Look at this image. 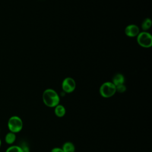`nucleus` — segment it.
<instances>
[{
    "label": "nucleus",
    "instance_id": "nucleus-1",
    "mask_svg": "<svg viewBox=\"0 0 152 152\" xmlns=\"http://www.w3.org/2000/svg\"><path fill=\"white\" fill-rule=\"evenodd\" d=\"M42 100L44 104L49 107H55L60 102L59 94L52 88H47L43 91Z\"/></svg>",
    "mask_w": 152,
    "mask_h": 152
},
{
    "label": "nucleus",
    "instance_id": "nucleus-2",
    "mask_svg": "<svg viewBox=\"0 0 152 152\" xmlns=\"http://www.w3.org/2000/svg\"><path fill=\"white\" fill-rule=\"evenodd\" d=\"M7 127L10 132L15 134L20 132L23 127V122L20 117L14 115L11 116L7 122Z\"/></svg>",
    "mask_w": 152,
    "mask_h": 152
},
{
    "label": "nucleus",
    "instance_id": "nucleus-3",
    "mask_svg": "<svg viewBox=\"0 0 152 152\" xmlns=\"http://www.w3.org/2000/svg\"><path fill=\"white\" fill-rule=\"evenodd\" d=\"M99 93L104 98L111 97L116 93V86L111 81L104 82L100 87Z\"/></svg>",
    "mask_w": 152,
    "mask_h": 152
},
{
    "label": "nucleus",
    "instance_id": "nucleus-4",
    "mask_svg": "<svg viewBox=\"0 0 152 152\" xmlns=\"http://www.w3.org/2000/svg\"><path fill=\"white\" fill-rule=\"evenodd\" d=\"M137 42L138 44L142 48H150L152 46L151 34L147 31H142L140 32L137 36Z\"/></svg>",
    "mask_w": 152,
    "mask_h": 152
},
{
    "label": "nucleus",
    "instance_id": "nucleus-5",
    "mask_svg": "<svg viewBox=\"0 0 152 152\" xmlns=\"http://www.w3.org/2000/svg\"><path fill=\"white\" fill-rule=\"evenodd\" d=\"M76 88V83L72 77L65 78L62 83V88L64 92L66 93H71L73 92Z\"/></svg>",
    "mask_w": 152,
    "mask_h": 152
},
{
    "label": "nucleus",
    "instance_id": "nucleus-6",
    "mask_svg": "<svg viewBox=\"0 0 152 152\" xmlns=\"http://www.w3.org/2000/svg\"><path fill=\"white\" fill-rule=\"evenodd\" d=\"M140 32V28L136 24H129L125 28V34L129 37H137Z\"/></svg>",
    "mask_w": 152,
    "mask_h": 152
},
{
    "label": "nucleus",
    "instance_id": "nucleus-7",
    "mask_svg": "<svg viewBox=\"0 0 152 152\" xmlns=\"http://www.w3.org/2000/svg\"><path fill=\"white\" fill-rule=\"evenodd\" d=\"M115 86H117L120 84H124L125 83V77L121 73H116L112 77L111 81Z\"/></svg>",
    "mask_w": 152,
    "mask_h": 152
},
{
    "label": "nucleus",
    "instance_id": "nucleus-8",
    "mask_svg": "<svg viewBox=\"0 0 152 152\" xmlns=\"http://www.w3.org/2000/svg\"><path fill=\"white\" fill-rule=\"evenodd\" d=\"M16 134L9 131L6 134L4 138V140L7 144L11 145L15 142L16 140Z\"/></svg>",
    "mask_w": 152,
    "mask_h": 152
},
{
    "label": "nucleus",
    "instance_id": "nucleus-9",
    "mask_svg": "<svg viewBox=\"0 0 152 152\" xmlns=\"http://www.w3.org/2000/svg\"><path fill=\"white\" fill-rule=\"evenodd\" d=\"M54 113L56 116L59 118H62L65 115L66 109L63 105L59 104L55 107Z\"/></svg>",
    "mask_w": 152,
    "mask_h": 152
},
{
    "label": "nucleus",
    "instance_id": "nucleus-10",
    "mask_svg": "<svg viewBox=\"0 0 152 152\" xmlns=\"http://www.w3.org/2000/svg\"><path fill=\"white\" fill-rule=\"evenodd\" d=\"M62 149L64 152H75V148L74 144L72 142L67 141L63 144Z\"/></svg>",
    "mask_w": 152,
    "mask_h": 152
},
{
    "label": "nucleus",
    "instance_id": "nucleus-11",
    "mask_svg": "<svg viewBox=\"0 0 152 152\" xmlns=\"http://www.w3.org/2000/svg\"><path fill=\"white\" fill-rule=\"evenodd\" d=\"M151 26V20L149 18H145L141 23V28L144 31H147L150 28Z\"/></svg>",
    "mask_w": 152,
    "mask_h": 152
},
{
    "label": "nucleus",
    "instance_id": "nucleus-12",
    "mask_svg": "<svg viewBox=\"0 0 152 152\" xmlns=\"http://www.w3.org/2000/svg\"><path fill=\"white\" fill-rule=\"evenodd\" d=\"M5 152H23L20 145H11L7 148Z\"/></svg>",
    "mask_w": 152,
    "mask_h": 152
},
{
    "label": "nucleus",
    "instance_id": "nucleus-13",
    "mask_svg": "<svg viewBox=\"0 0 152 152\" xmlns=\"http://www.w3.org/2000/svg\"><path fill=\"white\" fill-rule=\"evenodd\" d=\"M126 90V87L125 86V85L124 84H120V85L116 86V92L122 93H124Z\"/></svg>",
    "mask_w": 152,
    "mask_h": 152
},
{
    "label": "nucleus",
    "instance_id": "nucleus-14",
    "mask_svg": "<svg viewBox=\"0 0 152 152\" xmlns=\"http://www.w3.org/2000/svg\"><path fill=\"white\" fill-rule=\"evenodd\" d=\"M20 147L22 148L23 152H29V148L25 143H23L21 145H20Z\"/></svg>",
    "mask_w": 152,
    "mask_h": 152
},
{
    "label": "nucleus",
    "instance_id": "nucleus-15",
    "mask_svg": "<svg viewBox=\"0 0 152 152\" xmlns=\"http://www.w3.org/2000/svg\"><path fill=\"white\" fill-rule=\"evenodd\" d=\"M50 152H64L62 148L61 147H54L53 148Z\"/></svg>",
    "mask_w": 152,
    "mask_h": 152
},
{
    "label": "nucleus",
    "instance_id": "nucleus-16",
    "mask_svg": "<svg viewBox=\"0 0 152 152\" xmlns=\"http://www.w3.org/2000/svg\"><path fill=\"white\" fill-rule=\"evenodd\" d=\"M1 145H2V141H1V138H0V148H1Z\"/></svg>",
    "mask_w": 152,
    "mask_h": 152
}]
</instances>
